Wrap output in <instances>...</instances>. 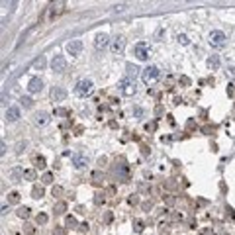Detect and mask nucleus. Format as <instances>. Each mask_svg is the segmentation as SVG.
<instances>
[{
	"mask_svg": "<svg viewBox=\"0 0 235 235\" xmlns=\"http://www.w3.org/2000/svg\"><path fill=\"white\" fill-rule=\"evenodd\" d=\"M24 231H26L28 235H33V233H35V229H33V225H24Z\"/></svg>",
	"mask_w": 235,
	"mask_h": 235,
	"instance_id": "nucleus-33",
	"label": "nucleus"
},
{
	"mask_svg": "<svg viewBox=\"0 0 235 235\" xmlns=\"http://www.w3.org/2000/svg\"><path fill=\"white\" fill-rule=\"evenodd\" d=\"M55 114H57V116H67V110L59 108V110H55Z\"/></svg>",
	"mask_w": 235,
	"mask_h": 235,
	"instance_id": "nucleus-37",
	"label": "nucleus"
},
{
	"mask_svg": "<svg viewBox=\"0 0 235 235\" xmlns=\"http://www.w3.org/2000/svg\"><path fill=\"white\" fill-rule=\"evenodd\" d=\"M20 102H22V106H24V108H32V106H33V100L28 98V96H22Z\"/></svg>",
	"mask_w": 235,
	"mask_h": 235,
	"instance_id": "nucleus-21",
	"label": "nucleus"
},
{
	"mask_svg": "<svg viewBox=\"0 0 235 235\" xmlns=\"http://www.w3.org/2000/svg\"><path fill=\"white\" fill-rule=\"evenodd\" d=\"M35 167L43 168V167H45V159H43V157H35Z\"/></svg>",
	"mask_w": 235,
	"mask_h": 235,
	"instance_id": "nucleus-27",
	"label": "nucleus"
},
{
	"mask_svg": "<svg viewBox=\"0 0 235 235\" xmlns=\"http://www.w3.org/2000/svg\"><path fill=\"white\" fill-rule=\"evenodd\" d=\"M159 75H161V71H159L157 67H153V65H151V67H147V69L141 71V80H143L147 86H149V84H153V82H155V80L159 78Z\"/></svg>",
	"mask_w": 235,
	"mask_h": 235,
	"instance_id": "nucleus-1",
	"label": "nucleus"
},
{
	"mask_svg": "<svg viewBox=\"0 0 235 235\" xmlns=\"http://www.w3.org/2000/svg\"><path fill=\"white\" fill-rule=\"evenodd\" d=\"M208 67H210V69H218V67H219V59H218L216 55L208 59Z\"/></svg>",
	"mask_w": 235,
	"mask_h": 235,
	"instance_id": "nucleus-16",
	"label": "nucleus"
},
{
	"mask_svg": "<svg viewBox=\"0 0 235 235\" xmlns=\"http://www.w3.org/2000/svg\"><path fill=\"white\" fill-rule=\"evenodd\" d=\"M24 176L28 180H33L35 178V171H24Z\"/></svg>",
	"mask_w": 235,
	"mask_h": 235,
	"instance_id": "nucleus-30",
	"label": "nucleus"
},
{
	"mask_svg": "<svg viewBox=\"0 0 235 235\" xmlns=\"http://www.w3.org/2000/svg\"><path fill=\"white\" fill-rule=\"evenodd\" d=\"M108 41H110V38L106 33H98L96 39H94V45H96V49H104L108 45Z\"/></svg>",
	"mask_w": 235,
	"mask_h": 235,
	"instance_id": "nucleus-12",
	"label": "nucleus"
},
{
	"mask_svg": "<svg viewBox=\"0 0 235 235\" xmlns=\"http://www.w3.org/2000/svg\"><path fill=\"white\" fill-rule=\"evenodd\" d=\"M18 120H20V108L10 106L6 110V122H18Z\"/></svg>",
	"mask_w": 235,
	"mask_h": 235,
	"instance_id": "nucleus-10",
	"label": "nucleus"
},
{
	"mask_svg": "<svg viewBox=\"0 0 235 235\" xmlns=\"http://www.w3.org/2000/svg\"><path fill=\"white\" fill-rule=\"evenodd\" d=\"M133 55L139 59V61H147V59H149V45H147V43H137L135 45V49H133Z\"/></svg>",
	"mask_w": 235,
	"mask_h": 235,
	"instance_id": "nucleus-5",
	"label": "nucleus"
},
{
	"mask_svg": "<svg viewBox=\"0 0 235 235\" xmlns=\"http://www.w3.org/2000/svg\"><path fill=\"white\" fill-rule=\"evenodd\" d=\"M104 219H106V223H110V222H112V214H106V218H104Z\"/></svg>",
	"mask_w": 235,
	"mask_h": 235,
	"instance_id": "nucleus-41",
	"label": "nucleus"
},
{
	"mask_svg": "<svg viewBox=\"0 0 235 235\" xmlns=\"http://www.w3.org/2000/svg\"><path fill=\"white\" fill-rule=\"evenodd\" d=\"M32 196L39 200V198L43 196V188H41V186H33V190H32Z\"/></svg>",
	"mask_w": 235,
	"mask_h": 235,
	"instance_id": "nucleus-18",
	"label": "nucleus"
},
{
	"mask_svg": "<svg viewBox=\"0 0 235 235\" xmlns=\"http://www.w3.org/2000/svg\"><path fill=\"white\" fill-rule=\"evenodd\" d=\"M32 67H33V69H43V67H45V59H43V57H38V59L33 61Z\"/></svg>",
	"mask_w": 235,
	"mask_h": 235,
	"instance_id": "nucleus-17",
	"label": "nucleus"
},
{
	"mask_svg": "<svg viewBox=\"0 0 235 235\" xmlns=\"http://www.w3.org/2000/svg\"><path fill=\"white\" fill-rule=\"evenodd\" d=\"M229 71H231V75H233V77H235V67H233V69H229Z\"/></svg>",
	"mask_w": 235,
	"mask_h": 235,
	"instance_id": "nucleus-42",
	"label": "nucleus"
},
{
	"mask_svg": "<svg viewBox=\"0 0 235 235\" xmlns=\"http://www.w3.org/2000/svg\"><path fill=\"white\" fill-rule=\"evenodd\" d=\"M28 216H29V208H26V206H24V208H18V218L26 219Z\"/></svg>",
	"mask_w": 235,
	"mask_h": 235,
	"instance_id": "nucleus-19",
	"label": "nucleus"
},
{
	"mask_svg": "<svg viewBox=\"0 0 235 235\" xmlns=\"http://www.w3.org/2000/svg\"><path fill=\"white\" fill-rule=\"evenodd\" d=\"M65 210H67V204L65 202H59L55 206V214H65Z\"/></svg>",
	"mask_w": 235,
	"mask_h": 235,
	"instance_id": "nucleus-22",
	"label": "nucleus"
},
{
	"mask_svg": "<svg viewBox=\"0 0 235 235\" xmlns=\"http://www.w3.org/2000/svg\"><path fill=\"white\" fill-rule=\"evenodd\" d=\"M176 39H178V43H180V45H188V43H190V39L186 38L184 33H180V35H178V38H176Z\"/></svg>",
	"mask_w": 235,
	"mask_h": 235,
	"instance_id": "nucleus-25",
	"label": "nucleus"
},
{
	"mask_svg": "<svg viewBox=\"0 0 235 235\" xmlns=\"http://www.w3.org/2000/svg\"><path fill=\"white\" fill-rule=\"evenodd\" d=\"M41 180H43V184H51V182H53V174H51V172H45Z\"/></svg>",
	"mask_w": 235,
	"mask_h": 235,
	"instance_id": "nucleus-24",
	"label": "nucleus"
},
{
	"mask_svg": "<svg viewBox=\"0 0 235 235\" xmlns=\"http://www.w3.org/2000/svg\"><path fill=\"white\" fill-rule=\"evenodd\" d=\"M137 71H139V69H135V67H131V65H128V77H129V78H135Z\"/></svg>",
	"mask_w": 235,
	"mask_h": 235,
	"instance_id": "nucleus-23",
	"label": "nucleus"
},
{
	"mask_svg": "<svg viewBox=\"0 0 235 235\" xmlns=\"http://www.w3.org/2000/svg\"><path fill=\"white\" fill-rule=\"evenodd\" d=\"M65 67H67V61H65L63 55H55L53 61H51V69H53L55 72H63Z\"/></svg>",
	"mask_w": 235,
	"mask_h": 235,
	"instance_id": "nucleus-6",
	"label": "nucleus"
},
{
	"mask_svg": "<svg viewBox=\"0 0 235 235\" xmlns=\"http://www.w3.org/2000/svg\"><path fill=\"white\" fill-rule=\"evenodd\" d=\"M47 122H49V116L45 112H39L38 116H35V123H38V126H45Z\"/></svg>",
	"mask_w": 235,
	"mask_h": 235,
	"instance_id": "nucleus-15",
	"label": "nucleus"
},
{
	"mask_svg": "<svg viewBox=\"0 0 235 235\" xmlns=\"http://www.w3.org/2000/svg\"><path fill=\"white\" fill-rule=\"evenodd\" d=\"M78 229H80V231H86V229H88V223H82V225L78 227Z\"/></svg>",
	"mask_w": 235,
	"mask_h": 235,
	"instance_id": "nucleus-40",
	"label": "nucleus"
},
{
	"mask_svg": "<svg viewBox=\"0 0 235 235\" xmlns=\"http://www.w3.org/2000/svg\"><path fill=\"white\" fill-rule=\"evenodd\" d=\"M118 86H120V92L123 94V96H131V94H135V80L129 78V77L122 78Z\"/></svg>",
	"mask_w": 235,
	"mask_h": 235,
	"instance_id": "nucleus-2",
	"label": "nucleus"
},
{
	"mask_svg": "<svg viewBox=\"0 0 235 235\" xmlns=\"http://www.w3.org/2000/svg\"><path fill=\"white\" fill-rule=\"evenodd\" d=\"M8 202H10V204H18V202H20V194H18V192H10V194H8Z\"/></svg>",
	"mask_w": 235,
	"mask_h": 235,
	"instance_id": "nucleus-20",
	"label": "nucleus"
},
{
	"mask_svg": "<svg viewBox=\"0 0 235 235\" xmlns=\"http://www.w3.org/2000/svg\"><path fill=\"white\" fill-rule=\"evenodd\" d=\"M67 51L71 55H80V51H82V41L80 39H72L67 43Z\"/></svg>",
	"mask_w": 235,
	"mask_h": 235,
	"instance_id": "nucleus-7",
	"label": "nucleus"
},
{
	"mask_svg": "<svg viewBox=\"0 0 235 235\" xmlns=\"http://www.w3.org/2000/svg\"><path fill=\"white\" fill-rule=\"evenodd\" d=\"M133 227H135V231H137V233H141V231H143V223H141V222H135Z\"/></svg>",
	"mask_w": 235,
	"mask_h": 235,
	"instance_id": "nucleus-34",
	"label": "nucleus"
},
{
	"mask_svg": "<svg viewBox=\"0 0 235 235\" xmlns=\"http://www.w3.org/2000/svg\"><path fill=\"white\" fill-rule=\"evenodd\" d=\"M61 192H63V190L59 188V186H55V188H53V196H55V194H61Z\"/></svg>",
	"mask_w": 235,
	"mask_h": 235,
	"instance_id": "nucleus-39",
	"label": "nucleus"
},
{
	"mask_svg": "<svg viewBox=\"0 0 235 235\" xmlns=\"http://www.w3.org/2000/svg\"><path fill=\"white\" fill-rule=\"evenodd\" d=\"M100 176H102V174H100L98 171H96V172H92V180H94V184H100Z\"/></svg>",
	"mask_w": 235,
	"mask_h": 235,
	"instance_id": "nucleus-32",
	"label": "nucleus"
},
{
	"mask_svg": "<svg viewBox=\"0 0 235 235\" xmlns=\"http://www.w3.org/2000/svg\"><path fill=\"white\" fill-rule=\"evenodd\" d=\"M165 200H167V204H174V198H172V196H167Z\"/></svg>",
	"mask_w": 235,
	"mask_h": 235,
	"instance_id": "nucleus-38",
	"label": "nucleus"
},
{
	"mask_svg": "<svg viewBox=\"0 0 235 235\" xmlns=\"http://www.w3.org/2000/svg\"><path fill=\"white\" fill-rule=\"evenodd\" d=\"M123 10H126V6H123V4H118V6H114V12H123Z\"/></svg>",
	"mask_w": 235,
	"mask_h": 235,
	"instance_id": "nucleus-36",
	"label": "nucleus"
},
{
	"mask_svg": "<svg viewBox=\"0 0 235 235\" xmlns=\"http://www.w3.org/2000/svg\"><path fill=\"white\" fill-rule=\"evenodd\" d=\"M208 41H210V45L212 47H223L225 45V35H223V32H219V29H216V32H212L210 33V38H208Z\"/></svg>",
	"mask_w": 235,
	"mask_h": 235,
	"instance_id": "nucleus-4",
	"label": "nucleus"
},
{
	"mask_svg": "<svg viewBox=\"0 0 235 235\" xmlns=\"http://www.w3.org/2000/svg\"><path fill=\"white\" fill-rule=\"evenodd\" d=\"M20 172H22L20 168H14V171L10 172V176H12V178H18V176H20Z\"/></svg>",
	"mask_w": 235,
	"mask_h": 235,
	"instance_id": "nucleus-35",
	"label": "nucleus"
},
{
	"mask_svg": "<svg viewBox=\"0 0 235 235\" xmlns=\"http://www.w3.org/2000/svg\"><path fill=\"white\" fill-rule=\"evenodd\" d=\"M123 47H126V39H123V38H116L112 41V51H114V53H122Z\"/></svg>",
	"mask_w": 235,
	"mask_h": 235,
	"instance_id": "nucleus-13",
	"label": "nucleus"
},
{
	"mask_svg": "<svg viewBox=\"0 0 235 235\" xmlns=\"http://www.w3.org/2000/svg\"><path fill=\"white\" fill-rule=\"evenodd\" d=\"M47 219H49V218H47V214H39V216H38V223H41V225H43V223H47Z\"/></svg>",
	"mask_w": 235,
	"mask_h": 235,
	"instance_id": "nucleus-31",
	"label": "nucleus"
},
{
	"mask_svg": "<svg viewBox=\"0 0 235 235\" xmlns=\"http://www.w3.org/2000/svg\"><path fill=\"white\" fill-rule=\"evenodd\" d=\"M77 225H78L77 219L72 218V216H69V218H67V227H77Z\"/></svg>",
	"mask_w": 235,
	"mask_h": 235,
	"instance_id": "nucleus-28",
	"label": "nucleus"
},
{
	"mask_svg": "<svg viewBox=\"0 0 235 235\" xmlns=\"http://www.w3.org/2000/svg\"><path fill=\"white\" fill-rule=\"evenodd\" d=\"M143 114H145V110H143V108H139V106L133 108V116H135V118H143Z\"/></svg>",
	"mask_w": 235,
	"mask_h": 235,
	"instance_id": "nucleus-26",
	"label": "nucleus"
},
{
	"mask_svg": "<svg viewBox=\"0 0 235 235\" xmlns=\"http://www.w3.org/2000/svg\"><path fill=\"white\" fill-rule=\"evenodd\" d=\"M65 98H67V90L61 86H55L53 90H51V100L53 102H63Z\"/></svg>",
	"mask_w": 235,
	"mask_h": 235,
	"instance_id": "nucleus-8",
	"label": "nucleus"
},
{
	"mask_svg": "<svg viewBox=\"0 0 235 235\" xmlns=\"http://www.w3.org/2000/svg\"><path fill=\"white\" fill-rule=\"evenodd\" d=\"M53 235H67V229H65V227H55Z\"/></svg>",
	"mask_w": 235,
	"mask_h": 235,
	"instance_id": "nucleus-29",
	"label": "nucleus"
},
{
	"mask_svg": "<svg viewBox=\"0 0 235 235\" xmlns=\"http://www.w3.org/2000/svg\"><path fill=\"white\" fill-rule=\"evenodd\" d=\"M61 6H63V2H61V0H57L55 4H51V10H49V14H47V18L51 20L53 16H57V14L61 12Z\"/></svg>",
	"mask_w": 235,
	"mask_h": 235,
	"instance_id": "nucleus-14",
	"label": "nucleus"
},
{
	"mask_svg": "<svg viewBox=\"0 0 235 235\" xmlns=\"http://www.w3.org/2000/svg\"><path fill=\"white\" fill-rule=\"evenodd\" d=\"M71 161H72V165H75L77 168H82L88 163V157L84 155V153H75V155L71 157Z\"/></svg>",
	"mask_w": 235,
	"mask_h": 235,
	"instance_id": "nucleus-9",
	"label": "nucleus"
},
{
	"mask_svg": "<svg viewBox=\"0 0 235 235\" xmlns=\"http://www.w3.org/2000/svg\"><path fill=\"white\" fill-rule=\"evenodd\" d=\"M43 88V82H41V78H32L28 82V90L32 92V94H38L39 90Z\"/></svg>",
	"mask_w": 235,
	"mask_h": 235,
	"instance_id": "nucleus-11",
	"label": "nucleus"
},
{
	"mask_svg": "<svg viewBox=\"0 0 235 235\" xmlns=\"http://www.w3.org/2000/svg\"><path fill=\"white\" fill-rule=\"evenodd\" d=\"M92 80H88V78H82V80H78V84L75 88V92L78 94V96H88V94L92 92Z\"/></svg>",
	"mask_w": 235,
	"mask_h": 235,
	"instance_id": "nucleus-3",
	"label": "nucleus"
}]
</instances>
